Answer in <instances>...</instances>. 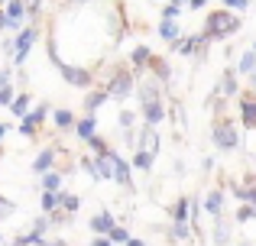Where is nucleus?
<instances>
[{"mask_svg": "<svg viewBox=\"0 0 256 246\" xmlns=\"http://www.w3.org/2000/svg\"><path fill=\"white\" fill-rule=\"evenodd\" d=\"M240 16L237 13H230V10H211L208 13V19H204V39L208 42H218V39H227V36H234V32H240Z\"/></svg>", "mask_w": 256, "mask_h": 246, "instance_id": "1", "label": "nucleus"}, {"mask_svg": "<svg viewBox=\"0 0 256 246\" xmlns=\"http://www.w3.org/2000/svg\"><path fill=\"white\" fill-rule=\"evenodd\" d=\"M211 143H214V149H220V152H237L240 146H244V136H240L237 123H234L230 117H214Z\"/></svg>", "mask_w": 256, "mask_h": 246, "instance_id": "2", "label": "nucleus"}, {"mask_svg": "<svg viewBox=\"0 0 256 246\" xmlns=\"http://www.w3.org/2000/svg\"><path fill=\"white\" fill-rule=\"evenodd\" d=\"M133 88H136V71H133L130 65L114 68L110 75H107V81H104V91L110 94V101H120V104L133 94Z\"/></svg>", "mask_w": 256, "mask_h": 246, "instance_id": "3", "label": "nucleus"}, {"mask_svg": "<svg viewBox=\"0 0 256 246\" xmlns=\"http://www.w3.org/2000/svg\"><path fill=\"white\" fill-rule=\"evenodd\" d=\"M39 36H42V26H39V19H32L30 26H23V29L16 32V55H13V65H23L26 58H30V52L36 49V42H39Z\"/></svg>", "mask_w": 256, "mask_h": 246, "instance_id": "4", "label": "nucleus"}, {"mask_svg": "<svg viewBox=\"0 0 256 246\" xmlns=\"http://www.w3.org/2000/svg\"><path fill=\"white\" fill-rule=\"evenodd\" d=\"M58 75H62V81L72 84V88H91L94 84V71L91 68H78V65H68V62L58 65Z\"/></svg>", "mask_w": 256, "mask_h": 246, "instance_id": "5", "label": "nucleus"}, {"mask_svg": "<svg viewBox=\"0 0 256 246\" xmlns=\"http://www.w3.org/2000/svg\"><path fill=\"white\" fill-rule=\"evenodd\" d=\"M49 114H52V107H49V104H39L36 110H30V114H26L23 120H20V126H16V130L23 133V136L36 139V136H39V126L46 123V117H49Z\"/></svg>", "mask_w": 256, "mask_h": 246, "instance_id": "6", "label": "nucleus"}, {"mask_svg": "<svg viewBox=\"0 0 256 246\" xmlns=\"http://www.w3.org/2000/svg\"><path fill=\"white\" fill-rule=\"evenodd\" d=\"M140 114H143V126H162L166 120H169V110H166V101L159 97V101H146V104H140Z\"/></svg>", "mask_w": 256, "mask_h": 246, "instance_id": "7", "label": "nucleus"}, {"mask_svg": "<svg viewBox=\"0 0 256 246\" xmlns=\"http://www.w3.org/2000/svg\"><path fill=\"white\" fill-rule=\"evenodd\" d=\"M107 156L114 159V182H117L120 188H133V165L126 162L117 149H107Z\"/></svg>", "mask_w": 256, "mask_h": 246, "instance_id": "8", "label": "nucleus"}, {"mask_svg": "<svg viewBox=\"0 0 256 246\" xmlns=\"http://www.w3.org/2000/svg\"><path fill=\"white\" fill-rule=\"evenodd\" d=\"M4 13H6V29L10 32H20L26 26V0H6V6H4Z\"/></svg>", "mask_w": 256, "mask_h": 246, "instance_id": "9", "label": "nucleus"}, {"mask_svg": "<svg viewBox=\"0 0 256 246\" xmlns=\"http://www.w3.org/2000/svg\"><path fill=\"white\" fill-rule=\"evenodd\" d=\"M162 88L166 84L159 81V78H143V75H136V94H140V104H146V101H159L162 97Z\"/></svg>", "mask_w": 256, "mask_h": 246, "instance_id": "10", "label": "nucleus"}, {"mask_svg": "<svg viewBox=\"0 0 256 246\" xmlns=\"http://www.w3.org/2000/svg\"><path fill=\"white\" fill-rule=\"evenodd\" d=\"M237 114H240V126L244 130H256V97L240 94L237 97Z\"/></svg>", "mask_w": 256, "mask_h": 246, "instance_id": "11", "label": "nucleus"}, {"mask_svg": "<svg viewBox=\"0 0 256 246\" xmlns=\"http://www.w3.org/2000/svg\"><path fill=\"white\" fill-rule=\"evenodd\" d=\"M201 208L208 211V214L214 217V221H220V214H224V185H214L211 191L204 195V201H201Z\"/></svg>", "mask_w": 256, "mask_h": 246, "instance_id": "12", "label": "nucleus"}, {"mask_svg": "<svg viewBox=\"0 0 256 246\" xmlns=\"http://www.w3.org/2000/svg\"><path fill=\"white\" fill-rule=\"evenodd\" d=\"M88 227H91V234H94V237H110V230L117 227V221H114V214L104 208V211H98V214L88 221Z\"/></svg>", "mask_w": 256, "mask_h": 246, "instance_id": "13", "label": "nucleus"}, {"mask_svg": "<svg viewBox=\"0 0 256 246\" xmlns=\"http://www.w3.org/2000/svg\"><path fill=\"white\" fill-rule=\"evenodd\" d=\"M58 152H62V146H42L39 156L32 159V172H39V175H42V172H52L56 169V156Z\"/></svg>", "mask_w": 256, "mask_h": 246, "instance_id": "14", "label": "nucleus"}, {"mask_svg": "<svg viewBox=\"0 0 256 246\" xmlns=\"http://www.w3.org/2000/svg\"><path fill=\"white\" fill-rule=\"evenodd\" d=\"M218 91L227 97V101H237L240 97V75L234 68H224V75H220V84H218Z\"/></svg>", "mask_w": 256, "mask_h": 246, "instance_id": "15", "label": "nucleus"}, {"mask_svg": "<svg viewBox=\"0 0 256 246\" xmlns=\"http://www.w3.org/2000/svg\"><path fill=\"white\" fill-rule=\"evenodd\" d=\"M136 149H146V152H152V156H159V149H162V136H159L156 126H143V130H140V146H136Z\"/></svg>", "mask_w": 256, "mask_h": 246, "instance_id": "16", "label": "nucleus"}, {"mask_svg": "<svg viewBox=\"0 0 256 246\" xmlns=\"http://www.w3.org/2000/svg\"><path fill=\"white\" fill-rule=\"evenodd\" d=\"M150 58H152V49H150V45H133V52H130V68L136 71V75H143V71L150 68Z\"/></svg>", "mask_w": 256, "mask_h": 246, "instance_id": "17", "label": "nucleus"}, {"mask_svg": "<svg viewBox=\"0 0 256 246\" xmlns=\"http://www.w3.org/2000/svg\"><path fill=\"white\" fill-rule=\"evenodd\" d=\"M172 224H188L192 227V195H182L172 204Z\"/></svg>", "mask_w": 256, "mask_h": 246, "instance_id": "18", "label": "nucleus"}, {"mask_svg": "<svg viewBox=\"0 0 256 246\" xmlns=\"http://www.w3.org/2000/svg\"><path fill=\"white\" fill-rule=\"evenodd\" d=\"M150 75L159 78L162 84H169V81H172V65L166 62L162 55H152V58H150Z\"/></svg>", "mask_w": 256, "mask_h": 246, "instance_id": "19", "label": "nucleus"}, {"mask_svg": "<svg viewBox=\"0 0 256 246\" xmlns=\"http://www.w3.org/2000/svg\"><path fill=\"white\" fill-rule=\"evenodd\" d=\"M94 133H98V117H94V114H84L82 120L75 123V136L82 139V143H88V139H91Z\"/></svg>", "mask_w": 256, "mask_h": 246, "instance_id": "20", "label": "nucleus"}, {"mask_svg": "<svg viewBox=\"0 0 256 246\" xmlns=\"http://www.w3.org/2000/svg\"><path fill=\"white\" fill-rule=\"evenodd\" d=\"M52 123H56V130H75V123H78V117L75 114H72V110L68 107H56V110H52Z\"/></svg>", "mask_w": 256, "mask_h": 246, "instance_id": "21", "label": "nucleus"}, {"mask_svg": "<svg viewBox=\"0 0 256 246\" xmlns=\"http://www.w3.org/2000/svg\"><path fill=\"white\" fill-rule=\"evenodd\" d=\"M107 101H110V94H107V91H104V88H94V91H91V94H88V97H84V114H98V110H100V107H104V104H107Z\"/></svg>", "mask_w": 256, "mask_h": 246, "instance_id": "22", "label": "nucleus"}, {"mask_svg": "<svg viewBox=\"0 0 256 246\" xmlns=\"http://www.w3.org/2000/svg\"><path fill=\"white\" fill-rule=\"evenodd\" d=\"M178 36H182L178 19H162V23H159V39H162V42H175Z\"/></svg>", "mask_w": 256, "mask_h": 246, "instance_id": "23", "label": "nucleus"}, {"mask_svg": "<svg viewBox=\"0 0 256 246\" xmlns=\"http://www.w3.org/2000/svg\"><path fill=\"white\" fill-rule=\"evenodd\" d=\"M94 162H98V182H114V159L107 156H94Z\"/></svg>", "mask_w": 256, "mask_h": 246, "instance_id": "24", "label": "nucleus"}, {"mask_svg": "<svg viewBox=\"0 0 256 246\" xmlns=\"http://www.w3.org/2000/svg\"><path fill=\"white\" fill-rule=\"evenodd\" d=\"M234 71H237V75H250V78H253V71H256V52L246 49L244 55L237 58V68H234Z\"/></svg>", "mask_w": 256, "mask_h": 246, "instance_id": "25", "label": "nucleus"}, {"mask_svg": "<svg viewBox=\"0 0 256 246\" xmlns=\"http://www.w3.org/2000/svg\"><path fill=\"white\" fill-rule=\"evenodd\" d=\"M152 165H156V156L146 149H133V169L140 172H152Z\"/></svg>", "mask_w": 256, "mask_h": 246, "instance_id": "26", "label": "nucleus"}, {"mask_svg": "<svg viewBox=\"0 0 256 246\" xmlns=\"http://www.w3.org/2000/svg\"><path fill=\"white\" fill-rule=\"evenodd\" d=\"M65 201V191H42V214H52V211H58Z\"/></svg>", "mask_w": 256, "mask_h": 246, "instance_id": "27", "label": "nucleus"}, {"mask_svg": "<svg viewBox=\"0 0 256 246\" xmlns=\"http://www.w3.org/2000/svg\"><path fill=\"white\" fill-rule=\"evenodd\" d=\"M62 182H65V175L58 169H52V172H42V191H62Z\"/></svg>", "mask_w": 256, "mask_h": 246, "instance_id": "28", "label": "nucleus"}, {"mask_svg": "<svg viewBox=\"0 0 256 246\" xmlns=\"http://www.w3.org/2000/svg\"><path fill=\"white\" fill-rule=\"evenodd\" d=\"M10 114L20 117V120L30 114V94H26V91H16V97H13V104H10Z\"/></svg>", "mask_w": 256, "mask_h": 246, "instance_id": "29", "label": "nucleus"}, {"mask_svg": "<svg viewBox=\"0 0 256 246\" xmlns=\"http://www.w3.org/2000/svg\"><path fill=\"white\" fill-rule=\"evenodd\" d=\"M169 101H172V107H169L172 123L178 126V130H185V126H188V114H185V107H182V101H178V97H169Z\"/></svg>", "mask_w": 256, "mask_h": 246, "instance_id": "30", "label": "nucleus"}, {"mask_svg": "<svg viewBox=\"0 0 256 246\" xmlns=\"http://www.w3.org/2000/svg\"><path fill=\"white\" fill-rule=\"evenodd\" d=\"M211 243H214V246H227V243H230V227H227L224 221L214 224V230H211Z\"/></svg>", "mask_w": 256, "mask_h": 246, "instance_id": "31", "label": "nucleus"}, {"mask_svg": "<svg viewBox=\"0 0 256 246\" xmlns=\"http://www.w3.org/2000/svg\"><path fill=\"white\" fill-rule=\"evenodd\" d=\"M82 198H78V195H68V191H65V201H62V211H65V214H72V217H75L78 214V211H82Z\"/></svg>", "mask_w": 256, "mask_h": 246, "instance_id": "32", "label": "nucleus"}, {"mask_svg": "<svg viewBox=\"0 0 256 246\" xmlns=\"http://www.w3.org/2000/svg\"><path fill=\"white\" fill-rule=\"evenodd\" d=\"M172 240L175 243H188L192 240V227H188V224H172Z\"/></svg>", "mask_w": 256, "mask_h": 246, "instance_id": "33", "label": "nucleus"}, {"mask_svg": "<svg viewBox=\"0 0 256 246\" xmlns=\"http://www.w3.org/2000/svg\"><path fill=\"white\" fill-rule=\"evenodd\" d=\"M133 123H136V114H133L130 107H124L117 114V126H120V130H133Z\"/></svg>", "mask_w": 256, "mask_h": 246, "instance_id": "34", "label": "nucleus"}, {"mask_svg": "<svg viewBox=\"0 0 256 246\" xmlns=\"http://www.w3.org/2000/svg\"><path fill=\"white\" fill-rule=\"evenodd\" d=\"M13 97H16V88H13V81L0 84V107H10V104H13Z\"/></svg>", "mask_w": 256, "mask_h": 246, "instance_id": "35", "label": "nucleus"}, {"mask_svg": "<svg viewBox=\"0 0 256 246\" xmlns=\"http://www.w3.org/2000/svg\"><path fill=\"white\" fill-rule=\"evenodd\" d=\"M246 221H256V208L253 204H237V224H246Z\"/></svg>", "mask_w": 256, "mask_h": 246, "instance_id": "36", "label": "nucleus"}, {"mask_svg": "<svg viewBox=\"0 0 256 246\" xmlns=\"http://www.w3.org/2000/svg\"><path fill=\"white\" fill-rule=\"evenodd\" d=\"M88 146H91V149H94V156H104V152L110 149V143H107L104 136H98V133H94V136L88 139Z\"/></svg>", "mask_w": 256, "mask_h": 246, "instance_id": "37", "label": "nucleus"}, {"mask_svg": "<svg viewBox=\"0 0 256 246\" xmlns=\"http://www.w3.org/2000/svg\"><path fill=\"white\" fill-rule=\"evenodd\" d=\"M39 10H42V0H26V16H30V23L39 19Z\"/></svg>", "mask_w": 256, "mask_h": 246, "instance_id": "38", "label": "nucleus"}, {"mask_svg": "<svg viewBox=\"0 0 256 246\" xmlns=\"http://www.w3.org/2000/svg\"><path fill=\"white\" fill-rule=\"evenodd\" d=\"M82 169L88 172V175H91L94 178V182H98V162H94V159L91 156H82Z\"/></svg>", "mask_w": 256, "mask_h": 246, "instance_id": "39", "label": "nucleus"}, {"mask_svg": "<svg viewBox=\"0 0 256 246\" xmlns=\"http://www.w3.org/2000/svg\"><path fill=\"white\" fill-rule=\"evenodd\" d=\"M110 240L126 246V240H130V230H126V227H114V230H110Z\"/></svg>", "mask_w": 256, "mask_h": 246, "instance_id": "40", "label": "nucleus"}, {"mask_svg": "<svg viewBox=\"0 0 256 246\" xmlns=\"http://www.w3.org/2000/svg\"><path fill=\"white\" fill-rule=\"evenodd\" d=\"M13 211H16V204H13V201H6V198L0 195V221H4V217H10Z\"/></svg>", "mask_w": 256, "mask_h": 246, "instance_id": "41", "label": "nucleus"}, {"mask_svg": "<svg viewBox=\"0 0 256 246\" xmlns=\"http://www.w3.org/2000/svg\"><path fill=\"white\" fill-rule=\"evenodd\" d=\"M178 16H182V6H178V3L162 6V19H178Z\"/></svg>", "mask_w": 256, "mask_h": 246, "instance_id": "42", "label": "nucleus"}, {"mask_svg": "<svg viewBox=\"0 0 256 246\" xmlns=\"http://www.w3.org/2000/svg\"><path fill=\"white\" fill-rule=\"evenodd\" d=\"M52 227V221H49V214H42V217H36V224H32V230H39V234H46V230Z\"/></svg>", "mask_w": 256, "mask_h": 246, "instance_id": "43", "label": "nucleus"}, {"mask_svg": "<svg viewBox=\"0 0 256 246\" xmlns=\"http://www.w3.org/2000/svg\"><path fill=\"white\" fill-rule=\"evenodd\" d=\"M224 6H230V10H246V6L253 3V0H220Z\"/></svg>", "mask_w": 256, "mask_h": 246, "instance_id": "44", "label": "nucleus"}, {"mask_svg": "<svg viewBox=\"0 0 256 246\" xmlns=\"http://www.w3.org/2000/svg\"><path fill=\"white\" fill-rule=\"evenodd\" d=\"M91 246H117V243H114L110 237H94V240H91Z\"/></svg>", "mask_w": 256, "mask_h": 246, "instance_id": "45", "label": "nucleus"}, {"mask_svg": "<svg viewBox=\"0 0 256 246\" xmlns=\"http://www.w3.org/2000/svg\"><path fill=\"white\" fill-rule=\"evenodd\" d=\"M214 165H218V162H214V156H204V159H201V169H204V172H214Z\"/></svg>", "mask_w": 256, "mask_h": 246, "instance_id": "46", "label": "nucleus"}, {"mask_svg": "<svg viewBox=\"0 0 256 246\" xmlns=\"http://www.w3.org/2000/svg\"><path fill=\"white\" fill-rule=\"evenodd\" d=\"M13 71H16V68H0V84H6V81H10V78H13Z\"/></svg>", "mask_w": 256, "mask_h": 246, "instance_id": "47", "label": "nucleus"}, {"mask_svg": "<svg viewBox=\"0 0 256 246\" xmlns=\"http://www.w3.org/2000/svg\"><path fill=\"white\" fill-rule=\"evenodd\" d=\"M188 6H192V10H204L208 0H188Z\"/></svg>", "mask_w": 256, "mask_h": 246, "instance_id": "48", "label": "nucleus"}, {"mask_svg": "<svg viewBox=\"0 0 256 246\" xmlns=\"http://www.w3.org/2000/svg\"><path fill=\"white\" fill-rule=\"evenodd\" d=\"M4 29H6V13H4V6H0V36H4Z\"/></svg>", "mask_w": 256, "mask_h": 246, "instance_id": "49", "label": "nucleus"}, {"mask_svg": "<svg viewBox=\"0 0 256 246\" xmlns=\"http://www.w3.org/2000/svg\"><path fill=\"white\" fill-rule=\"evenodd\" d=\"M126 246H146V243L140 240V237H130V240H126Z\"/></svg>", "mask_w": 256, "mask_h": 246, "instance_id": "50", "label": "nucleus"}, {"mask_svg": "<svg viewBox=\"0 0 256 246\" xmlns=\"http://www.w3.org/2000/svg\"><path fill=\"white\" fill-rule=\"evenodd\" d=\"M10 133V123H0V143H4V136Z\"/></svg>", "mask_w": 256, "mask_h": 246, "instance_id": "51", "label": "nucleus"}, {"mask_svg": "<svg viewBox=\"0 0 256 246\" xmlns=\"http://www.w3.org/2000/svg\"><path fill=\"white\" fill-rule=\"evenodd\" d=\"M172 3H178V6H185V3H188V0H172Z\"/></svg>", "mask_w": 256, "mask_h": 246, "instance_id": "52", "label": "nucleus"}, {"mask_svg": "<svg viewBox=\"0 0 256 246\" xmlns=\"http://www.w3.org/2000/svg\"><path fill=\"white\" fill-rule=\"evenodd\" d=\"M250 84H253V88H256V71H253V78H250Z\"/></svg>", "mask_w": 256, "mask_h": 246, "instance_id": "53", "label": "nucleus"}, {"mask_svg": "<svg viewBox=\"0 0 256 246\" xmlns=\"http://www.w3.org/2000/svg\"><path fill=\"white\" fill-rule=\"evenodd\" d=\"M72 3H88V0H72Z\"/></svg>", "mask_w": 256, "mask_h": 246, "instance_id": "54", "label": "nucleus"}, {"mask_svg": "<svg viewBox=\"0 0 256 246\" xmlns=\"http://www.w3.org/2000/svg\"><path fill=\"white\" fill-rule=\"evenodd\" d=\"M0 246H4V234H0Z\"/></svg>", "mask_w": 256, "mask_h": 246, "instance_id": "55", "label": "nucleus"}, {"mask_svg": "<svg viewBox=\"0 0 256 246\" xmlns=\"http://www.w3.org/2000/svg\"><path fill=\"white\" fill-rule=\"evenodd\" d=\"M0 6H6V0H0Z\"/></svg>", "mask_w": 256, "mask_h": 246, "instance_id": "56", "label": "nucleus"}, {"mask_svg": "<svg viewBox=\"0 0 256 246\" xmlns=\"http://www.w3.org/2000/svg\"><path fill=\"white\" fill-rule=\"evenodd\" d=\"M250 49H253V52H256V42H253V45H250Z\"/></svg>", "mask_w": 256, "mask_h": 246, "instance_id": "57", "label": "nucleus"}]
</instances>
